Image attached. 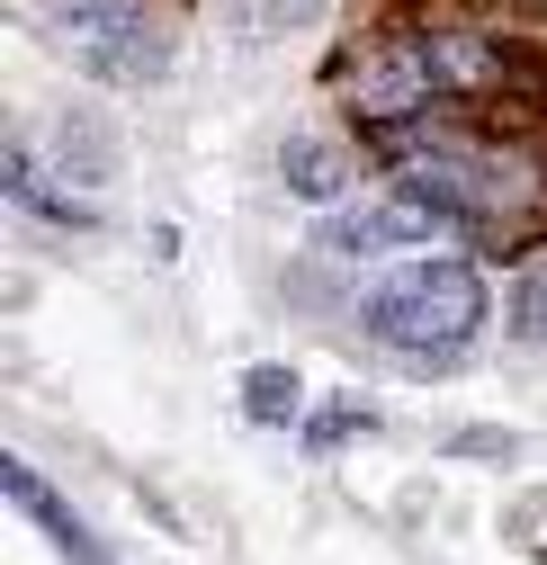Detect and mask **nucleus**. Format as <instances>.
<instances>
[{
	"mask_svg": "<svg viewBox=\"0 0 547 565\" xmlns=\"http://www.w3.org/2000/svg\"><path fill=\"white\" fill-rule=\"evenodd\" d=\"M360 323H368V341L395 350V360H414L422 377H440V369L466 360V341L485 332V278H475L466 260H431L422 252V260L386 269L360 297Z\"/></svg>",
	"mask_w": 547,
	"mask_h": 565,
	"instance_id": "nucleus-1",
	"label": "nucleus"
},
{
	"mask_svg": "<svg viewBox=\"0 0 547 565\" xmlns=\"http://www.w3.org/2000/svg\"><path fill=\"white\" fill-rule=\"evenodd\" d=\"M54 36L73 45L99 82H126V90H153L171 73V19L153 10V0H54Z\"/></svg>",
	"mask_w": 547,
	"mask_h": 565,
	"instance_id": "nucleus-2",
	"label": "nucleus"
},
{
	"mask_svg": "<svg viewBox=\"0 0 547 565\" xmlns=\"http://www.w3.org/2000/svg\"><path fill=\"white\" fill-rule=\"evenodd\" d=\"M440 82H449L440 36H386L377 54H360V63H351V108H360V117H377V126H395V117L431 108V90H440Z\"/></svg>",
	"mask_w": 547,
	"mask_h": 565,
	"instance_id": "nucleus-3",
	"label": "nucleus"
},
{
	"mask_svg": "<svg viewBox=\"0 0 547 565\" xmlns=\"http://www.w3.org/2000/svg\"><path fill=\"white\" fill-rule=\"evenodd\" d=\"M54 171L82 180V189H108L117 180V135H108L99 108H63L54 117Z\"/></svg>",
	"mask_w": 547,
	"mask_h": 565,
	"instance_id": "nucleus-4",
	"label": "nucleus"
},
{
	"mask_svg": "<svg viewBox=\"0 0 547 565\" xmlns=\"http://www.w3.org/2000/svg\"><path fill=\"white\" fill-rule=\"evenodd\" d=\"M0 484L19 493V503H28V521H36V530H45L63 556H73V565H108V547H99V539H90L73 512H63V493H45V476H36V467H19V458H10V467H0Z\"/></svg>",
	"mask_w": 547,
	"mask_h": 565,
	"instance_id": "nucleus-5",
	"label": "nucleus"
},
{
	"mask_svg": "<svg viewBox=\"0 0 547 565\" xmlns=\"http://www.w3.org/2000/svg\"><path fill=\"white\" fill-rule=\"evenodd\" d=\"M279 180H288L297 198H314V206H332L341 189H351V153H341V145H323V135H297V145L279 153Z\"/></svg>",
	"mask_w": 547,
	"mask_h": 565,
	"instance_id": "nucleus-6",
	"label": "nucleus"
},
{
	"mask_svg": "<svg viewBox=\"0 0 547 565\" xmlns=\"http://www.w3.org/2000/svg\"><path fill=\"white\" fill-rule=\"evenodd\" d=\"M297 404H305L297 369H251V377H243V413H251V422H288Z\"/></svg>",
	"mask_w": 547,
	"mask_h": 565,
	"instance_id": "nucleus-7",
	"label": "nucleus"
},
{
	"mask_svg": "<svg viewBox=\"0 0 547 565\" xmlns=\"http://www.w3.org/2000/svg\"><path fill=\"white\" fill-rule=\"evenodd\" d=\"M323 10V0H234V28L243 36H288V28H305Z\"/></svg>",
	"mask_w": 547,
	"mask_h": 565,
	"instance_id": "nucleus-8",
	"label": "nucleus"
},
{
	"mask_svg": "<svg viewBox=\"0 0 547 565\" xmlns=\"http://www.w3.org/2000/svg\"><path fill=\"white\" fill-rule=\"evenodd\" d=\"M503 323H512V341H529V350H547V269H529L521 288H512V306H503Z\"/></svg>",
	"mask_w": 547,
	"mask_h": 565,
	"instance_id": "nucleus-9",
	"label": "nucleus"
},
{
	"mask_svg": "<svg viewBox=\"0 0 547 565\" xmlns=\"http://www.w3.org/2000/svg\"><path fill=\"white\" fill-rule=\"evenodd\" d=\"M360 431H377V413H368L360 395H341V404H323V413H314V449H351Z\"/></svg>",
	"mask_w": 547,
	"mask_h": 565,
	"instance_id": "nucleus-10",
	"label": "nucleus"
}]
</instances>
